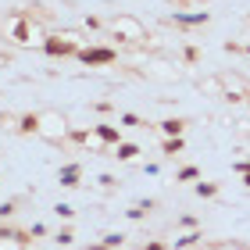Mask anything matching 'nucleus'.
<instances>
[{"label":"nucleus","mask_w":250,"mask_h":250,"mask_svg":"<svg viewBox=\"0 0 250 250\" xmlns=\"http://www.w3.org/2000/svg\"><path fill=\"white\" fill-rule=\"evenodd\" d=\"M4 40H11L15 47H29V43H43L47 32H43L29 15H11L4 21Z\"/></svg>","instance_id":"f257e3e1"},{"label":"nucleus","mask_w":250,"mask_h":250,"mask_svg":"<svg viewBox=\"0 0 250 250\" xmlns=\"http://www.w3.org/2000/svg\"><path fill=\"white\" fill-rule=\"evenodd\" d=\"M47 58H75L79 50V32H47V40L40 43Z\"/></svg>","instance_id":"f03ea898"},{"label":"nucleus","mask_w":250,"mask_h":250,"mask_svg":"<svg viewBox=\"0 0 250 250\" xmlns=\"http://www.w3.org/2000/svg\"><path fill=\"white\" fill-rule=\"evenodd\" d=\"M68 118L61 115V111H40V140L47 143H64L68 140Z\"/></svg>","instance_id":"7ed1b4c3"},{"label":"nucleus","mask_w":250,"mask_h":250,"mask_svg":"<svg viewBox=\"0 0 250 250\" xmlns=\"http://www.w3.org/2000/svg\"><path fill=\"white\" fill-rule=\"evenodd\" d=\"M107 25H111V32H115V40H122V43H140V40H146V25H143L140 18H132V15H115Z\"/></svg>","instance_id":"20e7f679"},{"label":"nucleus","mask_w":250,"mask_h":250,"mask_svg":"<svg viewBox=\"0 0 250 250\" xmlns=\"http://www.w3.org/2000/svg\"><path fill=\"white\" fill-rule=\"evenodd\" d=\"M75 61H83L86 68H111L118 61V50L115 47H83L75 54Z\"/></svg>","instance_id":"39448f33"},{"label":"nucleus","mask_w":250,"mask_h":250,"mask_svg":"<svg viewBox=\"0 0 250 250\" xmlns=\"http://www.w3.org/2000/svg\"><path fill=\"white\" fill-rule=\"evenodd\" d=\"M165 21L168 25H179V29H197V25H208L211 21V11H175Z\"/></svg>","instance_id":"423d86ee"},{"label":"nucleus","mask_w":250,"mask_h":250,"mask_svg":"<svg viewBox=\"0 0 250 250\" xmlns=\"http://www.w3.org/2000/svg\"><path fill=\"white\" fill-rule=\"evenodd\" d=\"M93 136L100 140V150H107V146H118L125 136H122V125H111V122H100L93 125Z\"/></svg>","instance_id":"0eeeda50"},{"label":"nucleus","mask_w":250,"mask_h":250,"mask_svg":"<svg viewBox=\"0 0 250 250\" xmlns=\"http://www.w3.org/2000/svg\"><path fill=\"white\" fill-rule=\"evenodd\" d=\"M58 183H61L64 189H79V186H83V165H79V161L61 165V168H58Z\"/></svg>","instance_id":"6e6552de"},{"label":"nucleus","mask_w":250,"mask_h":250,"mask_svg":"<svg viewBox=\"0 0 250 250\" xmlns=\"http://www.w3.org/2000/svg\"><path fill=\"white\" fill-rule=\"evenodd\" d=\"M15 132H21V136H40V111H25V115H18Z\"/></svg>","instance_id":"1a4fd4ad"},{"label":"nucleus","mask_w":250,"mask_h":250,"mask_svg":"<svg viewBox=\"0 0 250 250\" xmlns=\"http://www.w3.org/2000/svg\"><path fill=\"white\" fill-rule=\"evenodd\" d=\"M154 208H157V200H154V197H146V200H136L132 208L125 211V218H129V222H143V218H146V214H150Z\"/></svg>","instance_id":"9d476101"},{"label":"nucleus","mask_w":250,"mask_h":250,"mask_svg":"<svg viewBox=\"0 0 250 250\" xmlns=\"http://www.w3.org/2000/svg\"><path fill=\"white\" fill-rule=\"evenodd\" d=\"M140 154H143V150H140V143H129V140H122V143L115 146V154H111V157H118L122 165H129V161H136Z\"/></svg>","instance_id":"9b49d317"},{"label":"nucleus","mask_w":250,"mask_h":250,"mask_svg":"<svg viewBox=\"0 0 250 250\" xmlns=\"http://www.w3.org/2000/svg\"><path fill=\"white\" fill-rule=\"evenodd\" d=\"M186 125L189 118H165L157 122V129H161V136H186Z\"/></svg>","instance_id":"f8f14e48"},{"label":"nucleus","mask_w":250,"mask_h":250,"mask_svg":"<svg viewBox=\"0 0 250 250\" xmlns=\"http://www.w3.org/2000/svg\"><path fill=\"white\" fill-rule=\"evenodd\" d=\"M183 150H186V136H165L161 140V154L165 157H179Z\"/></svg>","instance_id":"ddd939ff"},{"label":"nucleus","mask_w":250,"mask_h":250,"mask_svg":"<svg viewBox=\"0 0 250 250\" xmlns=\"http://www.w3.org/2000/svg\"><path fill=\"white\" fill-rule=\"evenodd\" d=\"M204 243V232L200 229H189L186 236H179L175 240V250H193V247H200Z\"/></svg>","instance_id":"4468645a"},{"label":"nucleus","mask_w":250,"mask_h":250,"mask_svg":"<svg viewBox=\"0 0 250 250\" xmlns=\"http://www.w3.org/2000/svg\"><path fill=\"white\" fill-rule=\"evenodd\" d=\"M150 75H154V79H165V83H175V79H179V68H168V64H161V61H154V64H150Z\"/></svg>","instance_id":"2eb2a0df"},{"label":"nucleus","mask_w":250,"mask_h":250,"mask_svg":"<svg viewBox=\"0 0 250 250\" xmlns=\"http://www.w3.org/2000/svg\"><path fill=\"white\" fill-rule=\"evenodd\" d=\"M193 193H197L200 200H214V197L222 193V183H197V186H193Z\"/></svg>","instance_id":"dca6fc26"},{"label":"nucleus","mask_w":250,"mask_h":250,"mask_svg":"<svg viewBox=\"0 0 250 250\" xmlns=\"http://www.w3.org/2000/svg\"><path fill=\"white\" fill-rule=\"evenodd\" d=\"M175 183H200V168L197 165H183L175 172Z\"/></svg>","instance_id":"f3484780"},{"label":"nucleus","mask_w":250,"mask_h":250,"mask_svg":"<svg viewBox=\"0 0 250 250\" xmlns=\"http://www.w3.org/2000/svg\"><path fill=\"white\" fill-rule=\"evenodd\" d=\"M89 136H93V125H89V129H68V143L86 146V143H89Z\"/></svg>","instance_id":"a211bd4d"},{"label":"nucleus","mask_w":250,"mask_h":250,"mask_svg":"<svg viewBox=\"0 0 250 250\" xmlns=\"http://www.w3.org/2000/svg\"><path fill=\"white\" fill-rule=\"evenodd\" d=\"M118 125H125V129H146V122L140 115H132V111H122L118 115Z\"/></svg>","instance_id":"6ab92c4d"},{"label":"nucleus","mask_w":250,"mask_h":250,"mask_svg":"<svg viewBox=\"0 0 250 250\" xmlns=\"http://www.w3.org/2000/svg\"><path fill=\"white\" fill-rule=\"evenodd\" d=\"M100 243H104L107 250H122L125 247V232H104V236H100Z\"/></svg>","instance_id":"aec40b11"},{"label":"nucleus","mask_w":250,"mask_h":250,"mask_svg":"<svg viewBox=\"0 0 250 250\" xmlns=\"http://www.w3.org/2000/svg\"><path fill=\"white\" fill-rule=\"evenodd\" d=\"M183 61L193 68V64H200V47H193V43H186L183 47Z\"/></svg>","instance_id":"412c9836"},{"label":"nucleus","mask_w":250,"mask_h":250,"mask_svg":"<svg viewBox=\"0 0 250 250\" xmlns=\"http://www.w3.org/2000/svg\"><path fill=\"white\" fill-rule=\"evenodd\" d=\"M54 214H58V218H64V222H72V218H75V208H72V204H58V208H54Z\"/></svg>","instance_id":"4be33fe9"},{"label":"nucleus","mask_w":250,"mask_h":250,"mask_svg":"<svg viewBox=\"0 0 250 250\" xmlns=\"http://www.w3.org/2000/svg\"><path fill=\"white\" fill-rule=\"evenodd\" d=\"M54 240H58L61 247H72V243H75V232H72V229H61L58 236H54Z\"/></svg>","instance_id":"5701e85b"},{"label":"nucleus","mask_w":250,"mask_h":250,"mask_svg":"<svg viewBox=\"0 0 250 250\" xmlns=\"http://www.w3.org/2000/svg\"><path fill=\"white\" fill-rule=\"evenodd\" d=\"M15 208H18V200H4V204H0V222L11 218V214H15Z\"/></svg>","instance_id":"b1692460"},{"label":"nucleus","mask_w":250,"mask_h":250,"mask_svg":"<svg viewBox=\"0 0 250 250\" xmlns=\"http://www.w3.org/2000/svg\"><path fill=\"white\" fill-rule=\"evenodd\" d=\"M97 186H100V189H115L118 179H115V175H97Z\"/></svg>","instance_id":"393cba45"},{"label":"nucleus","mask_w":250,"mask_h":250,"mask_svg":"<svg viewBox=\"0 0 250 250\" xmlns=\"http://www.w3.org/2000/svg\"><path fill=\"white\" fill-rule=\"evenodd\" d=\"M232 172H236V175H247V172H250V157H243V161H232Z\"/></svg>","instance_id":"a878e982"},{"label":"nucleus","mask_w":250,"mask_h":250,"mask_svg":"<svg viewBox=\"0 0 250 250\" xmlns=\"http://www.w3.org/2000/svg\"><path fill=\"white\" fill-rule=\"evenodd\" d=\"M29 236H32V240H43V236H47V225H29Z\"/></svg>","instance_id":"bb28decb"},{"label":"nucleus","mask_w":250,"mask_h":250,"mask_svg":"<svg viewBox=\"0 0 250 250\" xmlns=\"http://www.w3.org/2000/svg\"><path fill=\"white\" fill-rule=\"evenodd\" d=\"M140 250H168V243H165V240H146Z\"/></svg>","instance_id":"cd10ccee"},{"label":"nucleus","mask_w":250,"mask_h":250,"mask_svg":"<svg viewBox=\"0 0 250 250\" xmlns=\"http://www.w3.org/2000/svg\"><path fill=\"white\" fill-rule=\"evenodd\" d=\"M100 25H104V21H100L97 15H86V29H89V32H97Z\"/></svg>","instance_id":"c85d7f7f"},{"label":"nucleus","mask_w":250,"mask_h":250,"mask_svg":"<svg viewBox=\"0 0 250 250\" xmlns=\"http://www.w3.org/2000/svg\"><path fill=\"white\" fill-rule=\"evenodd\" d=\"M179 225H183V229H197V218H189V214H186V218H179Z\"/></svg>","instance_id":"c756f323"},{"label":"nucleus","mask_w":250,"mask_h":250,"mask_svg":"<svg viewBox=\"0 0 250 250\" xmlns=\"http://www.w3.org/2000/svg\"><path fill=\"white\" fill-rule=\"evenodd\" d=\"M93 111H100V115H107V111H111V104H107V100H97V104H93Z\"/></svg>","instance_id":"7c9ffc66"},{"label":"nucleus","mask_w":250,"mask_h":250,"mask_svg":"<svg viewBox=\"0 0 250 250\" xmlns=\"http://www.w3.org/2000/svg\"><path fill=\"white\" fill-rule=\"evenodd\" d=\"M86 250H107V247H104V243H89Z\"/></svg>","instance_id":"2f4dec72"},{"label":"nucleus","mask_w":250,"mask_h":250,"mask_svg":"<svg viewBox=\"0 0 250 250\" xmlns=\"http://www.w3.org/2000/svg\"><path fill=\"white\" fill-rule=\"evenodd\" d=\"M240 179H243V186H247V189H250V172H247V175H240Z\"/></svg>","instance_id":"473e14b6"},{"label":"nucleus","mask_w":250,"mask_h":250,"mask_svg":"<svg viewBox=\"0 0 250 250\" xmlns=\"http://www.w3.org/2000/svg\"><path fill=\"white\" fill-rule=\"evenodd\" d=\"M243 54H247V58H250V43H247V47H243Z\"/></svg>","instance_id":"72a5a7b5"},{"label":"nucleus","mask_w":250,"mask_h":250,"mask_svg":"<svg viewBox=\"0 0 250 250\" xmlns=\"http://www.w3.org/2000/svg\"><path fill=\"white\" fill-rule=\"evenodd\" d=\"M247 107H250V93H247Z\"/></svg>","instance_id":"f704fd0d"},{"label":"nucleus","mask_w":250,"mask_h":250,"mask_svg":"<svg viewBox=\"0 0 250 250\" xmlns=\"http://www.w3.org/2000/svg\"><path fill=\"white\" fill-rule=\"evenodd\" d=\"M243 250H250V243H247V247H243Z\"/></svg>","instance_id":"c9c22d12"}]
</instances>
